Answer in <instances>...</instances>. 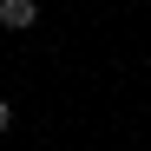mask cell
Segmentation results:
<instances>
[{
  "instance_id": "6da1fadb",
  "label": "cell",
  "mask_w": 151,
  "mask_h": 151,
  "mask_svg": "<svg viewBox=\"0 0 151 151\" xmlns=\"http://www.w3.org/2000/svg\"><path fill=\"white\" fill-rule=\"evenodd\" d=\"M33 20H40V7H33V0H0V27H7V33H27Z\"/></svg>"
},
{
  "instance_id": "7a4b0ae2",
  "label": "cell",
  "mask_w": 151,
  "mask_h": 151,
  "mask_svg": "<svg viewBox=\"0 0 151 151\" xmlns=\"http://www.w3.org/2000/svg\"><path fill=\"white\" fill-rule=\"evenodd\" d=\"M7 125H13V105H7V99H0V132H7Z\"/></svg>"
}]
</instances>
